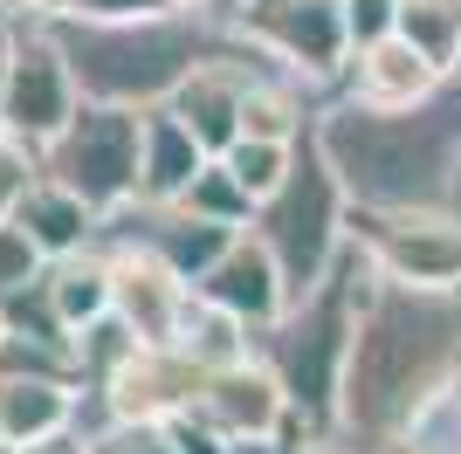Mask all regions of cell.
I'll return each mask as SVG.
<instances>
[{
    "instance_id": "cell-1",
    "label": "cell",
    "mask_w": 461,
    "mask_h": 454,
    "mask_svg": "<svg viewBox=\"0 0 461 454\" xmlns=\"http://www.w3.org/2000/svg\"><path fill=\"white\" fill-rule=\"evenodd\" d=\"M461 372V289L400 283L372 268L358 303L345 386H338V440L351 454H379L406 434V420Z\"/></svg>"
},
{
    "instance_id": "cell-2",
    "label": "cell",
    "mask_w": 461,
    "mask_h": 454,
    "mask_svg": "<svg viewBox=\"0 0 461 454\" xmlns=\"http://www.w3.org/2000/svg\"><path fill=\"white\" fill-rule=\"evenodd\" d=\"M317 145L338 166L351 207H441L447 172L461 159V83L406 111H372L351 96H324Z\"/></svg>"
},
{
    "instance_id": "cell-3",
    "label": "cell",
    "mask_w": 461,
    "mask_h": 454,
    "mask_svg": "<svg viewBox=\"0 0 461 454\" xmlns=\"http://www.w3.org/2000/svg\"><path fill=\"white\" fill-rule=\"evenodd\" d=\"M62 41V56L77 69L83 96L96 104H131L152 111L186 83V69L228 35L207 7H152V14H117V21H83L56 14L49 21Z\"/></svg>"
},
{
    "instance_id": "cell-4",
    "label": "cell",
    "mask_w": 461,
    "mask_h": 454,
    "mask_svg": "<svg viewBox=\"0 0 461 454\" xmlns=\"http://www.w3.org/2000/svg\"><path fill=\"white\" fill-rule=\"evenodd\" d=\"M366 289H372V255L351 234L324 283L289 296L283 317L255 331V351L276 365V378L296 399V413L310 427H324V434H338V386H345V359H351V331H358Z\"/></svg>"
},
{
    "instance_id": "cell-5",
    "label": "cell",
    "mask_w": 461,
    "mask_h": 454,
    "mask_svg": "<svg viewBox=\"0 0 461 454\" xmlns=\"http://www.w3.org/2000/svg\"><path fill=\"white\" fill-rule=\"evenodd\" d=\"M249 227L269 241L276 262H283L289 296L317 289L330 276V262L345 255V241H351V193H345V179H338V166L324 159V145H317V124H310V138L296 145L289 179L255 207Z\"/></svg>"
},
{
    "instance_id": "cell-6",
    "label": "cell",
    "mask_w": 461,
    "mask_h": 454,
    "mask_svg": "<svg viewBox=\"0 0 461 454\" xmlns=\"http://www.w3.org/2000/svg\"><path fill=\"white\" fill-rule=\"evenodd\" d=\"M138 151H145V111L83 96L77 117L35 151V172L83 193L96 213H117L138 200Z\"/></svg>"
},
{
    "instance_id": "cell-7",
    "label": "cell",
    "mask_w": 461,
    "mask_h": 454,
    "mask_svg": "<svg viewBox=\"0 0 461 454\" xmlns=\"http://www.w3.org/2000/svg\"><path fill=\"white\" fill-rule=\"evenodd\" d=\"M234 41H249L262 62L317 83L324 96H338V76L351 62V21L345 0H249L221 21Z\"/></svg>"
},
{
    "instance_id": "cell-8",
    "label": "cell",
    "mask_w": 461,
    "mask_h": 454,
    "mask_svg": "<svg viewBox=\"0 0 461 454\" xmlns=\"http://www.w3.org/2000/svg\"><path fill=\"white\" fill-rule=\"evenodd\" d=\"M351 234L379 276L461 289V221L447 207H351Z\"/></svg>"
},
{
    "instance_id": "cell-9",
    "label": "cell",
    "mask_w": 461,
    "mask_h": 454,
    "mask_svg": "<svg viewBox=\"0 0 461 454\" xmlns=\"http://www.w3.org/2000/svg\"><path fill=\"white\" fill-rule=\"evenodd\" d=\"M83 104V83L62 56V41L49 21H14V76H7V111H0V132L14 138V145L41 151L49 138L77 117Z\"/></svg>"
},
{
    "instance_id": "cell-10",
    "label": "cell",
    "mask_w": 461,
    "mask_h": 454,
    "mask_svg": "<svg viewBox=\"0 0 461 454\" xmlns=\"http://www.w3.org/2000/svg\"><path fill=\"white\" fill-rule=\"evenodd\" d=\"M200 365L179 351V344H138L117 359V372L104 386L83 393V434H104V427H124V420H173L193 406L200 393Z\"/></svg>"
},
{
    "instance_id": "cell-11",
    "label": "cell",
    "mask_w": 461,
    "mask_h": 454,
    "mask_svg": "<svg viewBox=\"0 0 461 454\" xmlns=\"http://www.w3.org/2000/svg\"><path fill=\"white\" fill-rule=\"evenodd\" d=\"M186 413H200L221 440H276V448H283V420L296 413V399H289V386L276 378V365L262 359V351H249V359H234V365L200 378V393H193Z\"/></svg>"
},
{
    "instance_id": "cell-12",
    "label": "cell",
    "mask_w": 461,
    "mask_h": 454,
    "mask_svg": "<svg viewBox=\"0 0 461 454\" xmlns=\"http://www.w3.org/2000/svg\"><path fill=\"white\" fill-rule=\"evenodd\" d=\"M200 289L173 262H158L138 241H111V317H124L138 344H179Z\"/></svg>"
},
{
    "instance_id": "cell-13",
    "label": "cell",
    "mask_w": 461,
    "mask_h": 454,
    "mask_svg": "<svg viewBox=\"0 0 461 454\" xmlns=\"http://www.w3.org/2000/svg\"><path fill=\"white\" fill-rule=\"evenodd\" d=\"M434 90H447V69L413 35H400V28L379 41H358L345 76H338V96L372 104V111H406V104H427Z\"/></svg>"
},
{
    "instance_id": "cell-14",
    "label": "cell",
    "mask_w": 461,
    "mask_h": 454,
    "mask_svg": "<svg viewBox=\"0 0 461 454\" xmlns=\"http://www.w3.org/2000/svg\"><path fill=\"white\" fill-rule=\"evenodd\" d=\"M193 289H200L207 303H221V310H234V317H249L255 331L289 310V276H283V262L269 255V241H262L255 227H241Z\"/></svg>"
},
{
    "instance_id": "cell-15",
    "label": "cell",
    "mask_w": 461,
    "mask_h": 454,
    "mask_svg": "<svg viewBox=\"0 0 461 454\" xmlns=\"http://www.w3.org/2000/svg\"><path fill=\"white\" fill-rule=\"evenodd\" d=\"M83 427V378L0 372V448H35Z\"/></svg>"
},
{
    "instance_id": "cell-16",
    "label": "cell",
    "mask_w": 461,
    "mask_h": 454,
    "mask_svg": "<svg viewBox=\"0 0 461 454\" xmlns=\"http://www.w3.org/2000/svg\"><path fill=\"white\" fill-rule=\"evenodd\" d=\"M7 213H14V221L28 227L49 255H77V248H90L96 234H104V213H96L83 193H69L62 179H49V172H35Z\"/></svg>"
},
{
    "instance_id": "cell-17",
    "label": "cell",
    "mask_w": 461,
    "mask_h": 454,
    "mask_svg": "<svg viewBox=\"0 0 461 454\" xmlns=\"http://www.w3.org/2000/svg\"><path fill=\"white\" fill-rule=\"evenodd\" d=\"M213 151L186 132V117L173 104H152L145 111V151H138V200H179L186 179L207 166Z\"/></svg>"
},
{
    "instance_id": "cell-18",
    "label": "cell",
    "mask_w": 461,
    "mask_h": 454,
    "mask_svg": "<svg viewBox=\"0 0 461 454\" xmlns=\"http://www.w3.org/2000/svg\"><path fill=\"white\" fill-rule=\"evenodd\" d=\"M49 303H56V317L69 323V331L111 317V241H104V234H96L90 248H77V255H56V262H49Z\"/></svg>"
},
{
    "instance_id": "cell-19",
    "label": "cell",
    "mask_w": 461,
    "mask_h": 454,
    "mask_svg": "<svg viewBox=\"0 0 461 454\" xmlns=\"http://www.w3.org/2000/svg\"><path fill=\"white\" fill-rule=\"evenodd\" d=\"M179 351H186L200 372H221V365H234V359L255 351V323L234 317V310H221V303H207V296H193V317H186V331H179Z\"/></svg>"
},
{
    "instance_id": "cell-20",
    "label": "cell",
    "mask_w": 461,
    "mask_h": 454,
    "mask_svg": "<svg viewBox=\"0 0 461 454\" xmlns=\"http://www.w3.org/2000/svg\"><path fill=\"white\" fill-rule=\"evenodd\" d=\"M179 207H193V213H207V221H228V227H249L255 221V193L234 179V166L213 151L207 166L186 179V193H179Z\"/></svg>"
},
{
    "instance_id": "cell-21",
    "label": "cell",
    "mask_w": 461,
    "mask_h": 454,
    "mask_svg": "<svg viewBox=\"0 0 461 454\" xmlns=\"http://www.w3.org/2000/svg\"><path fill=\"white\" fill-rule=\"evenodd\" d=\"M296 145H303V138H296ZM296 145H289V138H234L221 159L234 166V179H241V186L255 193V207H262V200H269V193L289 179V166H296Z\"/></svg>"
},
{
    "instance_id": "cell-22",
    "label": "cell",
    "mask_w": 461,
    "mask_h": 454,
    "mask_svg": "<svg viewBox=\"0 0 461 454\" xmlns=\"http://www.w3.org/2000/svg\"><path fill=\"white\" fill-rule=\"evenodd\" d=\"M400 35H413L427 56L455 76V62H461V0H406L400 7Z\"/></svg>"
},
{
    "instance_id": "cell-23",
    "label": "cell",
    "mask_w": 461,
    "mask_h": 454,
    "mask_svg": "<svg viewBox=\"0 0 461 454\" xmlns=\"http://www.w3.org/2000/svg\"><path fill=\"white\" fill-rule=\"evenodd\" d=\"M49 262H56V255H49L14 213H0V296H14V289H28L35 276H49Z\"/></svg>"
},
{
    "instance_id": "cell-24",
    "label": "cell",
    "mask_w": 461,
    "mask_h": 454,
    "mask_svg": "<svg viewBox=\"0 0 461 454\" xmlns=\"http://www.w3.org/2000/svg\"><path fill=\"white\" fill-rule=\"evenodd\" d=\"M96 454H179V440L166 420H124V427L96 434Z\"/></svg>"
},
{
    "instance_id": "cell-25",
    "label": "cell",
    "mask_w": 461,
    "mask_h": 454,
    "mask_svg": "<svg viewBox=\"0 0 461 454\" xmlns=\"http://www.w3.org/2000/svg\"><path fill=\"white\" fill-rule=\"evenodd\" d=\"M400 7L406 0H345V21H351V49L358 41H379L400 28Z\"/></svg>"
},
{
    "instance_id": "cell-26",
    "label": "cell",
    "mask_w": 461,
    "mask_h": 454,
    "mask_svg": "<svg viewBox=\"0 0 461 454\" xmlns=\"http://www.w3.org/2000/svg\"><path fill=\"white\" fill-rule=\"evenodd\" d=\"M28 179H35V151L14 145V138L0 132V213L21 200V186H28Z\"/></svg>"
},
{
    "instance_id": "cell-27",
    "label": "cell",
    "mask_w": 461,
    "mask_h": 454,
    "mask_svg": "<svg viewBox=\"0 0 461 454\" xmlns=\"http://www.w3.org/2000/svg\"><path fill=\"white\" fill-rule=\"evenodd\" d=\"M166 0H69L62 14H83V21H117V14H152Z\"/></svg>"
},
{
    "instance_id": "cell-28",
    "label": "cell",
    "mask_w": 461,
    "mask_h": 454,
    "mask_svg": "<svg viewBox=\"0 0 461 454\" xmlns=\"http://www.w3.org/2000/svg\"><path fill=\"white\" fill-rule=\"evenodd\" d=\"M14 454H96V434L69 427V434H56V440H35V448H14Z\"/></svg>"
},
{
    "instance_id": "cell-29",
    "label": "cell",
    "mask_w": 461,
    "mask_h": 454,
    "mask_svg": "<svg viewBox=\"0 0 461 454\" xmlns=\"http://www.w3.org/2000/svg\"><path fill=\"white\" fill-rule=\"evenodd\" d=\"M69 0H14V14H28V21H56Z\"/></svg>"
},
{
    "instance_id": "cell-30",
    "label": "cell",
    "mask_w": 461,
    "mask_h": 454,
    "mask_svg": "<svg viewBox=\"0 0 461 454\" xmlns=\"http://www.w3.org/2000/svg\"><path fill=\"white\" fill-rule=\"evenodd\" d=\"M7 76H14V28L0 35V111H7Z\"/></svg>"
},
{
    "instance_id": "cell-31",
    "label": "cell",
    "mask_w": 461,
    "mask_h": 454,
    "mask_svg": "<svg viewBox=\"0 0 461 454\" xmlns=\"http://www.w3.org/2000/svg\"><path fill=\"white\" fill-rule=\"evenodd\" d=\"M441 207L461 221V159H455V172H447V193H441Z\"/></svg>"
},
{
    "instance_id": "cell-32",
    "label": "cell",
    "mask_w": 461,
    "mask_h": 454,
    "mask_svg": "<svg viewBox=\"0 0 461 454\" xmlns=\"http://www.w3.org/2000/svg\"><path fill=\"white\" fill-rule=\"evenodd\" d=\"M283 454H351L345 440H303V448H283Z\"/></svg>"
},
{
    "instance_id": "cell-33",
    "label": "cell",
    "mask_w": 461,
    "mask_h": 454,
    "mask_svg": "<svg viewBox=\"0 0 461 454\" xmlns=\"http://www.w3.org/2000/svg\"><path fill=\"white\" fill-rule=\"evenodd\" d=\"M234 7H249V0H207V14H213V21H228Z\"/></svg>"
},
{
    "instance_id": "cell-34",
    "label": "cell",
    "mask_w": 461,
    "mask_h": 454,
    "mask_svg": "<svg viewBox=\"0 0 461 454\" xmlns=\"http://www.w3.org/2000/svg\"><path fill=\"white\" fill-rule=\"evenodd\" d=\"M14 21H21V14H14V0H0V35H7V28H14Z\"/></svg>"
},
{
    "instance_id": "cell-35",
    "label": "cell",
    "mask_w": 461,
    "mask_h": 454,
    "mask_svg": "<svg viewBox=\"0 0 461 454\" xmlns=\"http://www.w3.org/2000/svg\"><path fill=\"white\" fill-rule=\"evenodd\" d=\"M166 7H207V0H166Z\"/></svg>"
},
{
    "instance_id": "cell-36",
    "label": "cell",
    "mask_w": 461,
    "mask_h": 454,
    "mask_svg": "<svg viewBox=\"0 0 461 454\" xmlns=\"http://www.w3.org/2000/svg\"><path fill=\"white\" fill-rule=\"evenodd\" d=\"M0 338H7V310H0Z\"/></svg>"
},
{
    "instance_id": "cell-37",
    "label": "cell",
    "mask_w": 461,
    "mask_h": 454,
    "mask_svg": "<svg viewBox=\"0 0 461 454\" xmlns=\"http://www.w3.org/2000/svg\"><path fill=\"white\" fill-rule=\"evenodd\" d=\"M379 454H406V448H379Z\"/></svg>"
},
{
    "instance_id": "cell-38",
    "label": "cell",
    "mask_w": 461,
    "mask_h": 454,
    "mask_svg": "<svg viewBox=\"0 0 461 454\" xmlns=\"http://www.w3.org/2000/svg\"><path fill=\"white\" fill-rule=\"evenodd\" d=\"M455 83H461V62H455Z\"/></svg>"
},
{
    "instance_id": "cell-39",
    "label": "cell",
    "mask_w": 461,
    "mask_h": 454,
    "mask_svg": "<svg viewBox=\"0 0 461 454\" xmlns=\"http://www.w3.org/2000/svg\"><path fill=\"white\" fill-rule=\"evenodd\" d=\"M0 454H14V448H0Z\"/></svg>"
}]
</instances>
